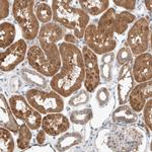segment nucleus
Listing matches in <instances>:
<instances>
[{
    "mask_svg": "<svg viewBox=\"0 0 152 152\" xmlns=\"http://www.w3.org/2000/svg\"><path fill=\"white\" fill-rule=\"evenodd\" d=\"M61 68L52 77L50 86L62 97H68L81 88L85 78L82 52L76 45L63 43L59 47Z\"/></svg>",
    "mask_w": 152,
    "mask_h": 152,
    "instance_id": "1",
    "label": "nucleus"
},
{
    "mask_svg": "<svg viewBox=\"0 0 152 152\" xmlns=\"http://www.w3.org/2000/svg\"><path fill=\"white\" fill-rule=\"evenodd\" d=\"M74 1L54 0L52 1L53 20L64 28L72 29L73 35L79 40L84 37L85 29L89 23V15L81 8L74 6Z\"/></svg>",
    "mask_w": 152,
    "mask_h": 152,
    "instance_id": "2",
    "label": "nucleus"
},
{
    "mask_svg": "<svg viewBox=\"0 0 152 152\" xmlns=\"http://www.w3.org/2000/svg\"><path fill=\"white\" fill-rule=\"evenodd\" d=\"M28 61L31 68L48 77H53L58 73L62 65L60 51L56 44L47 50H43L41 46L33 45L28 51Z\"/></svg>",
    "mask_w": 152,
    "mask_h": 152,
    "instance_id": "3",
    "label": "nucleus"
},
{
    "mask_svg": "<svg viewBox=\"0 0 152 152\" xmlns=\"http://www.w3.org/2000/svg\"><path fill=\"white\" fill-rule=\"evenodd\" d=\"M36 1L34 0H15L12 5V14L21 29L24 40L31 41L38 37L40 23L37 18Z\"/></svg>",
    "mask_w": 152,
    "mask_h": 152,
    "instance_id": "4",
    "label": "nucleus"
},
{
    "mask_svg": "<svg viewBox=\"0 0 152 152\" xmlns=\"http://www.w3.org/2000/svg\"><path fill=\"white\" fill-rule=\"evenodd\" d=\"M142 143V134L128 125H115L107 136V145L113 151H136Z\"/></svg>",
    "mask_w": 152,
    "mask_h": 152,
    "instance_id": "5",
    "label": "nucleus"
},
{
    "mask_svg": "<svg viewBox=\"0 0 152 152\" xmlns=\"http://www.w3.org/2000/svg\"><path fill=\"white\" fill-rule=\"evenodd\" d=\"M26 99L29 104L41 114L61 113L64 110V102L60 94L53 91H44L33 88L26 91Z\"/></svg>",
    "mask_w": 152,
    "mask_h": 152,
    "instance_id": "6",
    "label": "nucleus"
},
{
    "mask_svg": "<svg viewBox=\"0 0 152 152\" xmlns=\"http://www.w3.org/2000/svg\"><path fill=\"white\" fill-rule=\"evenodd\" d=\"M150 41V26L145 18L135 20L127 36V44L131 53L140 55L148 50Z\"/></svg>",
    "mask_w": 152,
    "mask_h": 152,
    "instance_id": "7",
    "label": "nucleus"
},
{
    "mask_svg": "<svg viewBox=\"0 0 152 152\" xmlns=\"http://www.w3.org/2000/svg\"><path fill=\"white\" fill-rule=\"evenodd\" d=\"M8 102L14 116L23 121L31 130H38L42 127L43 118L41 113L34 109L26 97L19 94H14L10 96Z\"/></svg>",
    "mask_w": 152,
    "mask_h": 152,
    "instance_id": "8",
    "label": "nucleus"
},
{
    "mask_svg": "<svg viewBox=\"0 0 152 152\" xmlns=\"http://www.w3.org/2000/svg\"><path fill=\"white\" fill-rule=\"evenodd\" d=\"M85 44L94 54L104 55L107 53L113 52L117 47L116 38H105L99 33L96 26L90 23L87 26L84 33Z\"/></svg>",
    "mask_w": 152,
    "mask_h": 152,
    "instance_id": "9",
    "label": "nucleus"
},
{
    "mask_svg": "<svg viewBox=\"0 0 152 152\" xmlns=\"http://www.w3.org/2000/svg\"><path fill=\"white\" fill-rule=\"evenodd\" d=\"M82 57L84 62L85 78L84 86L88 92H94L100 83V70L96 54H94L87 46H83Z\"/></svg>",
    "mask_w": 152,
    "mask_h": 152,
    "instance_id": "10",
    "label": "nucleus"
},
{
    "mask_svg": "<svg viewBox=\"0 0 152 152\" xmlns=\"http://www.w3.org/2000/svg\"><path fill=\"white\" fill-rule=\"evenodd\" d=\"M28 53V45L24 40H18L0 55V68L4 72L13 70L24 60Z\"/></svg>",
    "mask_w": 152,
    "mask_h": 152,
    "instance_id": "11",
    "label": "nucleus"
},
{
    "mask_svg": "<svg viewBox=\"0 0 152 152\" xmlns=\"http://www.w3.org/2000/svg\"><path fill=\"white\" fill-rule=\"evenodd\" d=\"M65 35V28L57 23L52 21L43 24V26L40 28L38 35L41 48L43 50H47L51 46L55 45L57 42L64 39Z\"/></svg>",
    "mask_w": 152,
    "mask_h": 152,
    "instance_id": "12",
    "label": "nucleus"
},
{
    "mask_svg": "<svg viewBox=\"0 0 152 152\" xmlns=\"http://www.w3.org/2000/svg\"><path fill=\"white\" fill-rule=\"evenodd\" d=\"M42 128L47 135L55 137L68 131L70 128V122L68 118L61 113H52L43 118Z\"/></svg>",
    "mask_w": 152,
    "mask_h": 152,
    "instance_id": "13",
    "label": "nucleus"
},
{
    "mask_svg": "<svg viewBox=\"0 0 152 152\" xmlns=\"http://www.w3.org/2000/svg\"><path fill=\"white\" fill-rule=\"evenodd\" d=\"M152 82L151 80L137 84L131 90L128 100L131 109L136 113H139L143 110L147 100L151 99L152 94Z\"/></svg>",
    "mask_w": 152,
    "mask_h": 152,
    "instance_id": "14",
    "label": "nucleus"
},
{
    "mask_svg": "<svg viewBox=\"0 0 152 152\" xmlns=\"http://www.w3.org/2000/svg\"><path fill=\"white\" fill-rule=\"evenodd\" d=\"M132 75L136 82L142 83L152 78V56L150 53L137 55L134 60Z\"/></svg>",
    "mask_w": 152,
    "mask_h": 152,
    "instance_id": "15",
    "label": "nucleus"
},
{
    "mask_svg": "<svg viewBox=\"0 0 152 152\" xmlns=\"http://www.w3.org/2000/svg\"><path fill=\"white\" fill-rule=\"evenodd\" d=\"M134 87V78L130 64L126 63L122 66L118 77V99L120 104H126L128 96Z\"/></svg>",
    "mask_w": 152,
    "mask_h": 152,
    "instance_id": "16",
    "label": "nucleus"
},
{
    "mask_svg": "<svg viewBox=\"0 0 152 152\" xmlns=\"http://www.w3.org/2000/svg\"><path fill=\"white\" fill-rule=\"evenodd\" d=\"M15 116L11 111L9 102H7L3 94H0V125L1 127L8 129L12 133H18L19 125L16 122Z\"/></svg>",
    "mask_w": 152,
    "mask_h": 152,
    "instance_id": "17",
    "label": "nucleus"
},
{
    "mask_svg": "<svg viewBox=\"0 0 152 152\" xmlns=\"http://www.w3.org/2000/svg\"><path fill=\"white\" fill-rule=\"evenodd\" d=\"M117 16V11L114 8H109L104 12L99 19L96 28L99 34L105 38H115V19Z\"/></svg>",
    "mask_w": 152,
    "mask_h": 152,
    "instance_id": "18",
    "label": "nucleus"
},
{
    "mask_svg": "<svg viewBox=\"0 0 152 152\" xmlns=\"http://www.w3.org/2000/svg\"><path fill=\"white\" fill-rule=\"evenodd\" d=\"M113 122L118 125H131L137 122L138 116L130 105L121 104L117 107L112 115Z\"/></svg>",
    "mask_w": 152,
    "mask_h": 152,
    "instance_id": "19",
    "label": "nucleus"
},
{
    "mask_svg": "<svg viewBox=\"0 0 152 152\" xmlns=\"http://www.w3.org/2000/svg\"><path fill=\"white\" fill-rule=\"evenodd\" d=\"M78 3L81 6V9L88 15L96 16L104 13L109 9V0H80Z\"/></svg>",
    "mask_w": 152,
    "mask_h": 152,
    "instance_id": "20",
    "label": "nucleus"
},
{
    "mask_svg": "<svg viewBox=\"0 0 152 152\" xmlns=\"http://www.w3.org/2000/svg\"><path fill=\"white\" fill-rule=\"evenodd\" d=\"M83 141V136L78 132H71L65 133L63 136L57 140L56 143V150L57 151H66L71 147L78 145Z\"/></svg>",
    "mask_w": 152,
    "mask_h": 152,
    "instance_id": "21",
    "label": "nucleus"
},
{
    "mask_svg": "<svg viewBox=\"0 0 152 152\" xmlns=\"http://www.w3.org/2000/svg\"><path fill=\"white\" fill-rule=\"evenodd\" d=\"M15 39V26L13 23L4 21L0 24V48L7 49Z\"/></svg>",
    "mask_w": 152,
    "mask_h": 152,
    "instance_id": "22",
    "label": "nucleus"
},
{
    "mask_svg": "<svg viewBox=\"0 0 152 152\" xmlns=\"http://www.w3.org/2000/svg\"><path fill=\"white\" fill-rule=\"evenodd\" d=\"M136 16L130 11H121L117 13L116 19H115V33L118 35H123L125 31L128 29L131 23H135Z\"/></svg>",
    "mask_w": 152,
    "mask_h": 152,
    "instance_id": "23",
    "label": "nucleus"
},
{
    "mask_svg": "<svg viewBox=\"0 0 152 152\" xmlns=\"http://www.w3.org/2000/svg\"><path fill=\"white\" fill-rule=\"evenodd\" d=\"M21 77L23 78V80L26 83H28L29 85H35V86L39 88H44L48 86L47 84V79L44 77L43 74L39 73L38 71L29 70L26 68H23L21 70Z\"/></svg>",
    "mask_w": 152,
    "mask_h": 152,
    "instance_id": "24",
    "label": "nucleus"
},
{
    "mask_svg": "<svg viewBox=\"0 0 152 152\" xmlns=\"http://www.w3.org/2000/svg\"><path fill=\"white\" fill-rule=\"evenodd\" d=\"M36 15L39 21L43 24L51 23V19H53V12L52 8L49 4L45 2H39L36 5Z\"/></svg>",
    "mask_w": 152,
    "mask_h": 152,
    "instance_id": "25",
    "label": "nucleus"
},
{
    "mask_svg": "<svg viewBox=\"0 0 152 152\" xmlns=\"http://www.w3.org/2000/svg\"><path fill=\"white\" fill-rule=\"evenodd\" d=\"M8 129L0 128V150L1 152H12L14 150L13 137Z\"/></svg>",
    "mask_w": 152,
    "mask_h": 152,
    "instance_id": "26",
    "label": "nucleus"
},
{
    "mask_svg": "<svg viewBox=\"0 0 152 152\" xmlns=\"http://www.w3.org/2000/svg\"><path fill=\"white\" fill-rule=\"evenodd\" d=\"M31 128L26 123L19 127L18 137V146L21 150H26L29 148V144L31 141Z\"/></svg>",
    "mask_w": 152,
    "mask_h": 152,
    "instance_id": "27",
    "label": "nucleus"
},
{
    "mask_svg": "<svg viewBox=\"0 0 152 152\" xmlns=\"http://www.w3.org/2000/svg\"><path fill=\"white\" fill-rule=\"evenodd\" d=\"M94 117V112L91 109H83L74 111L70 114V121L76 125L87 124Z\"/></svg>",
    "mask_w": 152,
    "mask_h": 152,
    "instance_id": "28",
    "label": "nucleus"
},
{
    "mask_svg": "<svg viewBox=\"0 0 152 152\" xmlns=\"http://www.w3.org/2000/svg\"><path fill=\"white\" fill-rule=\"evenodd\" d=\"M89 99V94H88L87 90H80L77 94L74 95L70 100L69 104L71 107H79V105L85 104Z\"/></svg>",
    "mask_w": 152,
    "mask_h": 152,
    "instance_id": "29",
    "label": "nucleus"
},
{
    "mask_svg": "<svg viewBox=\"0 0 152 152\" xmlns=\"http://www.w3.org/2000/svg\"><path fill=\"white\" fill-rule=\"evenodd\" d=\"M143 118H144V122H145L147 128L149 130H151V125H152V100L151 99L147 100V102L145 104L143 107Z\"/></svg>",
    "mask_w": 152,
    "mask_h": 152,
    "instance_id": "30",
    "label": "nucleus"
},
{
    "mask_svg": "<svg viewBox=\"0 0 152 152\" xmlns=\"http://www.w3.org/2000/svg\"><path fill=\"white\" fill-rule=\"evenodd\" d=\"M131 56H132V53L128 47H124V48L120 49V51L118 52V55H117L118 65L123 66L124 64L128 63L130 61V59H131Z\"/></svg>",
    "mask_w": 152,
    "mask_h": 152,
    "instance_id": "31",
    "label": "nucleus"
},
{
    "mask_svg": "<svg viewBox=\"0 0 152 152\" xmlns=\"http://www.w3.org/2000/svg\"><path fill=\"white\" fill-rule=\"evenodd\" d=\"M109 99H110V94L107 88L102 87L100 89H99V91L96 94V99L99 102L100 107H104V105H107V104L109 102Z\"/></svg>",
    "mask_w": 152,
    "mask_h": 152,
    "instance_id": "32",
    "label": "nucleus"
},
{
    "mask_svg": "<svg viewBox=\"0 0 152 152\" xmlns=\"http://www.w3.org/2000/svg\"><path fill=\"white\" fill-rule=\"evenodd\" d=\"M114 3L117 6L123 7L128 10H134L136 7V1L135 0H114Z\"/></svg>",
    "mask_w": 152,
    "mask_h": 152,
    "instance_id": "33",
    "label": "nucleus"
},
{
    "mask_svg": "<svg viewBox=\"0 0 152 152\" xmlns=\"http://www.w3.org/2000/svg\"><path fill=\"white\" fill-rule=\"evenodd\" d=\"M9 1L1 0L0 1V19H4L9 15Z\"/></svg>",
    "mask_w": 152,
    "mask_h": 152,
    "instance_id": "34",
    "label": "nucleus"
},
{
    "mask_svg": "<svg viewBox=\"0 0 152 152\" xmlns=\"http://www.w3.org/2000/svg\"><path fill=\"white\" fill-rule=\"evenodd\" d=\"M99 70H100V74H102L100 77L104 78L105 81H110L111 80V64H104V63H102Z\"/></svg>",
    "mask_w": 152,
    "mask_h": 152,
    "instance_id": "35",
    "label": "nucleus"
},
{
    "mask_svg": "<svg viewBox=\"0 0 152 152\" xmlns=\"http://www.w3.org/2000/svg\"><path fill=\"white\" fill-rule=\"evenodd\" d=\"M28 151H54V149L50 145H44V144H39V145H35L31 148L26 149Z\"/></svg>",
    "mask_w": 152,
    "mask_h": 152,
    "instance_id": "36",
    "label": "nucleus"
},
{
    "mask_svg": "<svg viewBox=\"0 0 152 152\" xmlns=\"http://www.w3.org/2000/svg\"><path fill=\"white\" fill-rule=\"evenodd\" d=\"M64 41H65V43L72 44V45L78 44V39L76 38L73 34H66V35L64 36Z\"/></svg>",
    "mask_w": 152,
    "mask_h": 152,
    "instance_id": "37",
    "label": "nucleus"
},
{
    "mask_svg": "<svg viewBox=\"0 0 152 152\" xmlns=\"http://www.w3.org/2000/svg\"><path fill=\"white\" fill-rule=\"evenodd\" d=\"M114 57H115V55L113 52L107 53L104 55L102 61V63H104V64H111V63L113 62V60H114Z\"/></svg>",
    "mask_w": 152,
    "mask_h": 152,
    "instance_id": "38",
    "label": "nucleus"
},
{
    "mask_svg": "<svg viewBox=\"0 0 152 152\" xmlns=\"http://www.w3.org/2000/svg\"><path fill=\"white\" fill-rule=\"evenodd\" d=\"M45 141H46V132L42 129L37 134V142H38V144H44Z\"/></svg>",
    "mask_w": 152,
    "mask_h": 152,
    "instance_id": "39",
    "label": "nucleus"
},
{
    "mask_svg": "<svg viewBox=\"0 0 152 152\" xmlns=\"http://www.w3.org/2000/svg\"><path fill=\"white\" fill-rule=\"evenodd\" d=\"M151 0H146L145 1V5H146V7H147V9H148L149 11H151L152 10V8H151Z\"/></svg>",
    "mask_w": 152,
    "mask_h": 152,
    "instance_id": "40",
    "label": "nucleus"
}]
</instances>
